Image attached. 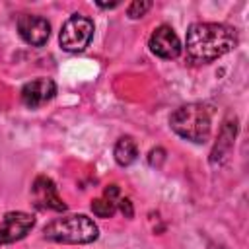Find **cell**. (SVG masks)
<instances>
[{
    "instance_id": "cell-11",
    "label": "cell",
    "mask_w": 249,
    "mask_h": 249,
    "mask_svg": "<svg viewBox=\"0 0 249 249\" xmlns=\"http://www.w3.org/2000/svg\"><path fill=\"white\" fill-rule=\"evenodd\" d=\"M113 156H115V161L123 167L130 165L136 158H138V146L134 142L132 136H121L115 144V150H113Z\"/></svg>"
},
{
    "instance_id": "cell-5",
    "label": "cell",
    "mask_w": 249,
    "mask_h": 249,
    "mask_svg": "<svg viewBox=\"0 0 249 249\" xmlns=\"http://www.w3.org/2000/svg\"><path fill=\"white\" fill-rule=\"evenodd\" d=\"M33 226H35L33 214H27L21 210L6 212L2 222H0V247L23 239L31 231Z\"/></svg>"
},
{
    "instance_id": "cell-6",
    "label": "cell",
    "mask_w": 249,
    "mask_h": 249,
    "mask_svg": "<svg viewBox=\"0 0 249 249\" xmlns=\"http://www.w3.org/2000/svg\"><path fill=\"white\" fill-rule=\"evenodd\" d=\"M18 33L31 47H43L51 35V23L43 16L23 14L18 18Z\"/></svg>"
},
{
    "instance_id": "cell-17",
    "label": "cell",
    "mask_w": 249,
    "mask_h": 249,
    "mask_svg": "<svg viewBox=\"0 0 249 249\" xmlns=\"http://www.w3.org/2000/svg\"><path fill=\"white\" fill-rule=\"evenodd\" d=\"M97 6H99V8H117V6H119V2H111V4H103V2H97Z\"/></svg>"
},
{
    "instance_id": "cell-13",
    "label": "cell",
    "mask_w": 249,
    "mask_h": 249,
    "mask_svg": "<svg viewBox=\"0 0 249 249\" xmlns=\"http://www.w3.org/2000/svg\"><path fill=\"white\" fill-rule=\"evenodd\" d=\"M150 8H152V2H150V0H134V2L128 6L126 16H128L130 19H138V18H144Z\"/></svg>"
},
{
    "instance_id": "cell-7",
    "label": "cell",
    "mask_w": 249,
    "mask_h": 249,
    "mask_svg": "<svg viewBox=\"0 0 249 249\" xmlns=\"http://www.w3.org/2000/svg\"><path fill=\"white\" fill-rule=\"evenodd\" d=\"M31 196H33V204L41 210H54V212H64L66 210V202L58 196L56 185L51 177L39 175L33 181Z\"/></svg>"
},
{
    "instance_id": "cell-4",
    "label": "cell",
    "mask_w": 249,
    "mask_h": 249,
    "mask_svg": "<svg viewBox=\"0 0 249 249\" xmlns=\"http://www.w3.org/2000/svg\"><path fill=\"white\" fill-rule=\"evenodd\" d=\"M93 39V21L82 14H72L60 27L58 43L68 53H82Z\"/></svg>"
},
{
    "instance_id": "cell-1",
    "label": "cell",
    "mask_w": 249,
    "mask_h": 249,
    "mask_svg": "<svg viewBox=\"0 0 249 249\" xmlns=\"http://www.w3.org/2000/svg\"><path fill=\"white\" fill-rule=\"evenodd\" d=\"M237 47V31L226 23L198 21L187 29L185 53L195 64H208Z\"/></svg>"
},
{
    "instance_id": "cell-3",
    "label": "cell",
    "mask_w": 249,
    "mask_h": 249,
    "mask_svg": "<svg viewBox=\"0 0 249 249\" xmlns=\"http://www.w3.org/2000/svg\"><path fill=\"white\" fill-rule=\"evenodd\" d=\"M210 109L202 103H185L169 117V126L175 134L195 144H202L210 136Z\"/></svg>"
},
{
    "instance_id": "cell-9",
    "label": "cell",
    "mask_w": 249,
    "mask_h": 249,
    "mask_svg": "<svg viewBox=\"0 0 249 249\" xmlns=\"http://www.w3.org/2000/svg\"><path fill=\"white\" fill-rule=\"evenodd\" d=\"M56 95V84L51 78H35L21 88V101L29 109H37L49 103Z\"/></svg>"
},
{
    "instance_id": "cell-16",
    "label": "cell",
    "mask_w": 249,
    "mask_h": 249,
    "mask_svg": "<svg viewBox=\"0 0 249 249\" xmlns=\"http://www.w3.org/2000/svg\"><path fill=\"white\" fill-rule=\"evenodd\" d=\"M117 196H119V187H117V185H109V187L105 189V198L117 200Z\"/></svg>"
},
{
    "instance_id": "cell-10",
    "label": "cell",
    "mask_w": 249,
    "mask_h": 249,
    "mask_svg": "<svg viewBox=\"0 0 249 249\" xmlns=\"http://www.w3.org/2000/svg\"><path fill=\"white\" fill-rule=\"evenodd\" d=\"M235 132H237L235 119H233V123H230V121L224 123V126H222V130H220V134H218L216 146H214V150H212V154H210V161H212V163H222V161L228 158V154H230V150H231V146H233Z\"/></svg>"
},
{
    "instance_id": "cell-12",
    "label": "cell",
    "mask_w": 249,
    "mask_h": 249,
    "mask_svg": "<svg viewBox=\"0 0 249 249\" xmlns=\"http://www.w3.org/2000/svg\"><path fill=\"white\" fill-rule=\"evenodd\" d=\"M91 212L97 218H111L117 212V202L109 200L105 196L103 198H95V200H91Z\"/></svg>"
},
{
    "instance_id": "cell-2",
    "label": "cell",
    "mask_w": 249,
    "mask_h": 249,
    "mask_svg": "<svg viewBox=\"0 0 249 249\" xmlns=\"http://www.w3.org/2000/svg\"><path fill=\"white\" fill-rule=\"evenodd\" d=\"M43 235L49 241L56 243H72V245H86L99 237V230L95 222L86 214H70L51 220L43 228Z\"/></svg>"
},
{
    "instance_id": "cell-15",
    "label": "cell",
    "mask_w": 249,
    "mask_h": 249,
    "mask_svg": "<svg viewBox=\"0 0 249 249\" xmlns=\"http://www.w3.org/2000/svg\"><path fill=\"white\" fill-rule=\"evenodd\" d=\"M119 210L124 214V218H132L134 216V208H132L130 198H121L119 200Z\"/></svg>"
},
{
    "instance_id": "cell-8",
    "label": "cell",
    "mask_w": 249,
    "mask_h": 249,
    "mask_svg": "<svg viewBox=\"0 0 249 249\" xmlns=\"http://www.w3.org/2000/svg\"><path fill=\"white\" fill-rule=\"evenodd\" d=\"M148 47L150 51L160 56V58H165V60H171V58H177L181 54V41L177 37V33L173 31V27L169 25H160L152 31L150 35V41H148Z\"/></svg>"
},
{
    "instance_id": "cell-14",
    "label": "cell",
    "mask_w": 249,
    "mask_h": 249,
    "mask_svg": "<svg viewBox=\"0 0 249 249\" xmlns=\"http://www.w3.org/2000/svg\"><path fill=\"white\" fill-rule=\"evenodd\" d=\"M163 160H165V150H163V148H154V150H150V154H148V163H150L152 167H160V165L163 163Z\"/></svg>"
}]
</instances>
